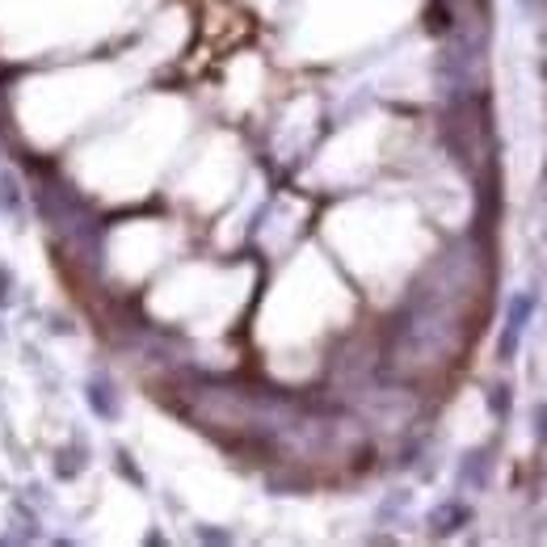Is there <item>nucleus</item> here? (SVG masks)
Masks as SVG:
<instances>
[{"label": "nucleus", "mask_w": 547, "mask_h": 547, "mask_svg": "<svg viewBox=\"0 0 547 547\" xmlns=\"http://www.w3.org/2000/svg\"><path fill=\"white\" fill-rule=\"evenodd\" d=\"M535 312V299L531 295H518L514 304H510V324H505V341H501V358H510L514 354V345H518V333L527 329V316Z\"/></svg>", "instance_id": "1"}, {"label": "nucleus", "mask_w": 547, "mask_h": 547, "mask_svg": "<svg viewBox=\"0 0 547 547\" xmlns=\"http://www.w3.org/2000/svg\"><path fill=\"white\" fill-rule=\"evenodd\" d=\"M539 438L547 442V404H539Z\"/></svg>", "instance_id": "2"}]
</instances>
